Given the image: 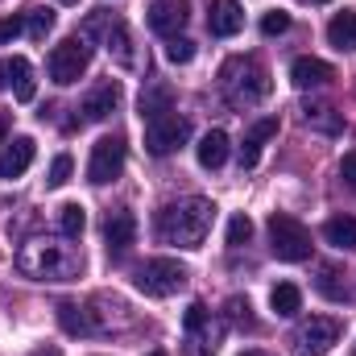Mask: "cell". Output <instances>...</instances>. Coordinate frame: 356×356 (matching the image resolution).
<instances>
[{
	"mask_svg": "<svg viewBox=\"0 0 356 356\" xmlns=\"http://www.w3.org/2000/svg\"><path fill=\"white\" fill-rule=\"evenodd\" d=\"M216 224V203L203 195H186L178 203H166L158 211V241L178 249H199Z\"/></svg>",
	"mask_w": 356,
	"mask_h": 356,
	"instance_id": "obj_1",
	"label": "cell"
},
{
	"mask_svg": "<svg viewBox=\"0 0 356 356\" xmlns=\"http://www.w3.org/2000/svg\"><path fill=\"white\" fill-rule=\"evenodd\" d=\"M17 269L33 282H71V277H79L83 257L54 241H25L17 253Z\"/></svg>",
	"mask_w": 356,
	"mask_h": 356,
	"instance_id": "obj_2",
	"label": "cell"
},
{
	"mask_svg": "<svg viewBox=\"0 0 356 356\" xmlns=\"http://www.w3.org/2000/svg\"><path fill=\"white\" fill-rule=\"evenodd\" d=\"M220 91H224V99L232 108H253L269 95V71L253 54H236L220 71Z\"/></svg>",
	"mask_w": 356,
	"mask_h": 356,
	"instance_id": "obj_3",
	"label": "cell"
},
{
	"mask_svg": "<svg viewBox=\"0 0 356 356\" xmlns=\"http://www.w3.org/2000/svg\"><path fill=\"white\" fill-rule=\"evenodd\" d=\"M186 266L175 261V257H154V261H145V266H137L133 273V286L145 294V298H170L178 294L182 286H186Z\"/></svg>",
	"mask_w": 356,
	"mask_h": 356,
	"instance_id": "obj_4",
	"label": "cell"
},
{
	"mask_svg": "<svg viewBox=\"0 0 356 356\" xmlns=\"http://www.w3.org/2000/svg\"><path fill=\"white\" fill-rule=\"evenodd\" d=\"M269 253L277 261H307L311 257V232L302 220L273 211L269 216Z\"/></svg>",
	"mask_w": 356,
	"mask_h": 356,
	"instance_id": "obj_5",
	"label": "cell"
},
{
	"mask_svg": "<svg viewBox=\"0 0 356 356\" xmlns=\"http://www.w3.org/2000/svg\"><path fill=\"white\" fill-rule=\"evenodd\" d=\"M50 79L58 83V88H71V83H79L83 79V71L91 67V46L88 38H63L54 50H50Z\"/></svg>",
	"mask_w": 356,
	"mask_h": 356,
	"instance_id": "obj_6",
	"label": "cell"
},
{
	"mask_svg": "<svg viewBox=\"0 0 356 356\" xmlns=\"http://www.w3.org/2000/svg\"><path fill=\"white\" fill-rule=\"evenodd\" d=\"M186 137H191V120L178 116V112H166V116H158V120H145V149H149L154 158L175 154Z\"/></svg>",
	"mask_w": 356,
	"mask_h": 356,
	"instance_id": "obj_7",
	"label": "cell"
},
{
	"mask_svg": "<svg viewBox=\"0 0 356 356\" xmlns=\"http://www.w3.org/2000/svg\"><path fill=\"white\" fill-rule=\"evenodd\" d=\"M124 170V137H99L91 145V162H88V182L95 186H108L116 182Z\"/></svg>",
	"mask_w": 356,
	"mask_h": 356,
	"instance_id": "obj_8",
	"label": "cell"
},
{
	"mask_svg": "<svg viewBox=\"0 0 356 356\" xmlns=\"http://www.w3.org/2000/svg\"><path fill=\"white\" fill-rule=\"evenodd\" d=\"M336 340H340V323L327 319V315H311L294 332V353L298 356H327Z\"/></svg>",
	"mask_w": 356,
	"mask_h": 356,
	"instance_id": "obj_9",
	"label": "cell"
},
{
	"mask_svg": "<svg viewBox=\"0 0 356 356\" xmlns=\"http://www.w3.org/2000/svg\"><path fill=\"white\" fill-rule=\"evenodd\" d=\"M145 21H149L154 33H162V38H178L182 25L191 21V0H154L149 13H145Z\"/></svg>",
	"mask_w": 356,
	"mask_h": 356,
	"instance_id": "obj_10",
	"label": "cell"
},
{
	"mask_svg": "<svg viewBox=\"0 0 356 356\" xmlns=\"http://www.w3.org/2000/svg\"><path fill=\"white\" fill-rule=\"evenodd\" d=\"M104 241H108V253H124L133 241H137V216L129 207H116L104 216Z\"/></svg>",
	"mask_w": 356,
	"mask_h": 356,
	"instance_id": "obj_11",
	"label": "cell"
},
{
	"mask_svg": "<svg viewBox=\"0 0 356 356\" xmlns=\"http://www.w3.org/2000/svg\"><path fill=\"white\" fill-rule=\"evenodd\" d=\"M245 29V8L236 0H211L207 4V33L211 38H232Z\"/></svg>",
	"mask_w": 356,
	"mask_h": 356,
	"instance_id": "obj_12",
	"label": "cell"
},
{
	"mask_svg": "<svg viewBox=\"0 0 356 356\" xmlns=\"http://www.w3.org/2000/svg\"><path fill=\"white\" fill-rule=\"evenodd\" d=\"M33 154H38L33 137H13V141L0 149V178H21L33 166Z\"/></svg>",
	"mask_w": 356,
	"mask_h": 356,
	"instance_id": "obj_13",
	"label": "cell"
},
{
	"mask_svg": "<svg viewBox=\"0 0 356 356\" xmlns=\"http://www.w3.org/2000/svg\"><path fill=\"white\" fill-rule=\"evenodd\" d=\"M327 79H336V71L323 63V58H311V54H302V58H294L290 63V83L294 88H323Z\"/></svg>",
	"mask_w": 356,
	"mask_h": 356,
	"instance_id": "obj_14",
	"label": "cell"
},
{
	"mask_svg": "<svg viewBox=\"0 0 356 356\" xmlns=\"http://www.w3.org/2000/svg\"><path fill=\"white\" fill-rule=\"evenodd\" d=\"M186 336L195 344V356H207L216 348V340H211V311L203 302H191L186 307Z\"/></svg>",
	"mask_w": 356,
	"mask_h": 356,
	"instance_id": "obj_15",
	"label": "cell"
},
{
	"mask_svg": "<svg viewBox=\"0 0 356 356\" xmlns=\"http://www.w3.org/2000/svg\"><path fill=\"white\" fill-rule=\"evenodd\" d=\"M120 104V83L116 79H108V83H99V88L88 91V99H83V120H108L112 116V108Z\"/></svg>",
	"mask_w": 356,
	"mask_h": 356,
	"instance_id": "obj_16",
	"label": "cell"
},
{
	"mask_svg": "<svg viewBox=\"0 0 356 356\" xmlns=\"http://www.w3.org/2000/svg\"><path fill=\"white\" fill-rule=\"evenodd\" d=\"M195 158H199V166H203V170H220V166L228 162V133H224V129L203 133V141H199Z\"/></svg>",
	"mask_w": 356,
	"mask_h": 356,
	"instance_id": "obj_17",
	"label": "cell"
},
{
	"mask_svg": "<svg viewBox=\"0 0 356 356\" xmlns=\"http://www.w3.org/2000/svg\"><path fill=\"white\" fill-rule=\"evenodd\" d=\"M4 71H8V88L21 104H29L38 95V79H33V67L29 58H4Z\"/></svg>",
	"mask_w": 356,
	"mask_h": 356,
	"instance_id": "obj_18",
	"label": "cell"
},
{
	"mask_svg": "<svg viewBox=\"0 0 356 356\" xmlns=\"http://www.w3.org/2000/svg\"><path fill=\"white\" fill-rule=\"evenodd\" d=\"M170 104H175V91L166 88V83H145L141 99H137V112H141V120H158V116L175 112Z\"/></svg>",
	"mask_w": 356,
	"mask_h": 356,
	"instance_id": "obj_19",
	"label": "cell"
},
{
	"mask_svg": "<svg viewBox=\"0 0 356 356\" xmlns=\"http://www.w3.org/2000/svg\"><path fill=\"white\" fill-rule=\"evenodd\" d=\"M269 137H277V116L257 120V124L245 133V145H241V166H257V158H261V145H266Z\"/></svg>",
	"mask_w": 356,
	"mask_h": 356,
	"instance_id": "obj_20",
	"label": "cell"
},
{
	"mask_svg": "<svg viewBox=\"0 0 356 356\" xmlns=\"http://www.w3.org/2000/svg\"><path fill=\"white\" fill-rule=\"evenodd\" d=\"M327 42H332L340 54H348L356 46V13L353 8H344V13H336V17L327 21Z\"/></svg>",
	"mask_w": 356,
	"mask_h": 356,
	"instance_id": "obj_21",
	"label": "cell"
},
{
	"mask_svg": "<svg viewBox=\"0 0 356 356\" xmlns=\"http://www.w3.org/2000/svg\"><path fill=\"white\" fill-rule=\"evenodd\" d=\"M323 241H327L332 249L356 253V216H332V220L323 224Z\"/></svg>",
	"mask_w": 356,
	"mask_h": 356,
	"instance_id": "obj_22",
	"label": "cell"
},
{
	"mask_svg": "<svg viewBox=\"0 0 356 356\" xmlns=\"http://www.w3.org/2000/svg\"><path fill=\"white\" fill-rule=\"evenodd\" d=\"M302 120H307L311 129L327 133V137H336V133L344 129V116H340L332 104H307V108H302Z\"/></svg>",
	"mask_w": 356,
	"mask_h": 356,
	"instance_id": "obj_23",
	"label": "cell"
},
{
	"mask_svg": "<svg viewBox=\"0 0 356 356\" xmlns=\"http://www.w3.org/2000/svg\"><path fill=\"white\" fill-rule=\"evenodd\" d=\"M269 307H273L277 315H286V319H290V315H298V311H302V290H298L294 282H277V286L269 290Z\"/></svg>",
	"mask_w": 356,
	"mask_h": 356,
	"instance_id": "obj_24",
	"label": "cell"
},
{
	"mask_svg": "<svg viewBox=\"0 0 356 356\" xmlns=\"http://www.w3.org/2000/svg\"><path fill=\"white\" fill-rule=\"evenodd\" d=\"M58 323L67 336H91L95 332V323L88 319V311L79 302H58Z\"/></svg>",
	"mask_w": 356,
	"mask_h": 356,
	"instance_id": "obj_25",
	"label": "cell"
},
{
	"mask_svg": "<svg viewBox=\"0 0 356 356\" xmlns=\"http://www.w3.org/2000/svg\"><path fill=\"white\" fill-rule=\"evenodd\" d=\"M21 21H25V33H29L33 42H42V38L54 29V13H50V8H42V4H29V8L21 13Z\"/></svg>",
	"mask_w": 356,
	"mask_h": 356,
	"instance_id": "obj_26",
	"label": "cell"
},
{
	"mask_svg": "<svg viewBox=\"0 0 356 356\" xmlns=\"http://www.w3.org/2000/svg\"><path fill=\"white\" fill-rule=\"evenodd\" d=\"M104 42H108V54H116L120 67H133V63H137L133 50H129V29H124V21H112V29L104 33Z\"/></svg>",
	"mask_w": 356,
	"mask_h": 356,
	"instance_id": "obj_27",
	"label": "cell"
},
{
	"mask_svg": "<svg viewBox=\"0 0 356 356\" xmlns=\"http://www.w3.org/2000/svg\"><path fill=\"white\" fill-rule=\"evenodd\" d=\"M83 228H88V211L79 203H63L58 207V232L67 241H75V236H83Z\"/></svg>",
	"mask_w": 356,
	"mask_h": 356,
	"instance_id": "obj_28",
	"label": "cell"
},
{
	"mask_svg": "<svg viewBox=\"0 0 356 356\" xmlns=\"http://www.w3.org/2000/svg\"><path fill=\"white\" fill-rule=\"evenodd\" d=\"M249 311H253V307H249V298H241V294H232V298L224 302L228 323H232V327H249V332H253L257 323H253V315H249Z\"/></svg>",
	"mask_w": 356,
	"mask_h": 356,
	"instance_id": "obj_29",
	"label": "cell"
},
{
	"mask_svg": "<svg viewBox=\"0 0 356 356\" xmlns=\"http://www.w3.org/2000/svg\"><path fill=\"white\" fill-rule=\"evenodd\" d=\"M71 170H75V162H71V154H58V158L50 162V175H46V186H50V191H58V186H67V182H71Z\"/></svg>",
	"mask_w": 356,
	"mask_h": 356,
	"instance_id": "obj_30",
	"label": "cell"
},
{
	"mask_svg": "<svg viewBox=\"0 0 356 356\" xmlns=\"http://www.w3.org/2000/svg\"><path fill=\"white\" fill-rule=\"evenodd\" d=\"M249 236H253V220L241 211V216H232L228 220V245L232 249H241V245H249Z\"/></svg>",
	"mask_w": 356,
	"mask_h": 356,
	"instance_id": "obj_31",
	"label": "cell"
},
{
	"mask_svg": "<svg viewBox=\"0 0 356 356\" xmlns=\"http://www.w3.org/2000/svg\"><path fill=\"white\" fill-rule=\"evenodd\" d=\"M166 58H170L175 67H186V63L195 58V42H191V38H166Z\"/></svg>",
	"mask_w": 356,
	"mask_h": 356,
	"instance_id": "obj_32",
	"label": "cell"
},
{
	"mask_svg": "<svg viewBox=\"0 0 356 356\" xmlns=\"http://www.w3.org/2000/svg\"><path fill=\"white\" fill-rule=\"evenodd\" d=\"M286 29H290V13L269 8L266 17H261V33H266V38H277V33H286Z\"/></svg>",
	"mask_w": 356,
	"mask_h": 356,
	"instance_id": "obj_33",
	"label": "cell"
},
{
	"mask_svg": "<svg viewBox=\"0 0 356 356\" xmlns=\"http://www.w3.org/2000/svg\"><path fill=\"white\" fill-rule=\"evenodd\" d=\"M336 277H340V273H336L332 266H323V269H319V290H323L327 298H344V286H340Z\"/></svg>",
	"mask_w": 356,
	"mask_h": 356,
	"instance_id": "obj_34",
	"label": "cell"
},
{
	"mask_svg": "<svg viewBox=\"0 0 356 356\" xmlns=\"http://www.w3.org/2000/svg\"><path fill=\"white\" fill-rule=\"evenodd\" d=\"M21 29H25V21H21V17H0V46H8Z\"/></svg>",
	"mask_w": 356,
	"mask_h": 356,
	"instance_id": "obj_35",
	"label": "cell"
},
{
	"mask_svg": "<svg viewBox=\"0 0 356 356\" xmlns=\"http://www.w3.org/2000/svg\"><path fill=\"white\" fill-rule=\"evenodd\" d=\"M340 178H344V186H353L356 191V149L353 154H344V162H340Z\"/></svg>",
	"mask_w": 356,
	"mask_h": 356,
	"instance_id": "obj_36",
	"label": "cell"
},
{
	"mask_svg": "<svg viewBox=\"0 0 356 356\" xmlns=\"http://www.w3.org/2000/svg\"><path fill=\"white\" fill-rule=\"evenodd\" d=\"M4 133H8V116H0V145H4Z\"/></svg>",
	"mask_w": 356,
	"mask_h": 356,
	"instance_id": "obj_37",
	"label": "cell"
},
{
	"mask_svg": "<svg viewBox=\"0 0 356 356\" xmlns=\"http://www.w3.org/2000/svg\"><path fill=\"white\" fill-rule=\"evenodd\" d=\"M33 356H58V348H42V353H33Z\"/></svg>",
	"mask_w": 356,
	"mask_h": 356,
	"instance_id": "obj_38",
	"label": "cell"
},
{
	"mask_svg": "<svg viewBox=\"0 0 356 356\" xmlns=\"http://www.w3.org/2000/svg\"><path fill=\"white\" fill-rule=\"evenodd\" d=\"M4 83H8V71H4V63H0V88H4Z\"/></svg>",
	"mask_w": 356,
	"mask_h": 356,
	"instance_id": "obj_39",
	"label": "cell"
},
{
	"mask_svg": "<svg viewBox=\"0 0 356 356\" xmlns=\"http://www.w3.org/2000/svg\"><path fill=\"white\" fill-rule=\"evenodd\" d=\"M302 4H327V0H302Z\"/></svg>",
	"mask_w": 356,
	"mask_h": 356,
	"instance_id": "obj_40",
	"label": "cell"
},
{
	"mask_svg": "<svg viewBox=\"0 0 356 356\" xmlns=\"http://www.w3.org/2000/svg\"><path fill=\"white\" fill-rule=\"evenodd\" d=\"M245 356H269V353H245Z\"/></svg>",
	"mask_w": 356,
	"mask_h": 356,
	"instance_id": "obj_41",
	"label": "cell"
},
{
	"mask_svg": "<svg viewBox=\"0 0 356 356\" xmlns=\"http://www.w3.org/2000/svg\"><path fill=\"white\" fill-rule=\"evenodd\" d=\"M58 4H75V0H58Z\"/></svg>",
	"mask_w": 356,
	"mask_h": 356,
	"instance_id": "obj_42",
	"label": "cell"
},
{
	"mask_svg": "<svg viewBox=\"0 0 356 356\" xmlns=\"http://www.w3.org/2000/svg\"><path fill=\"white\" fill-rule=\"evenodd\" d=\"M149 356H166V353H149Z\"/></svg>",
	"mask_w": 356,
	"mask_h": 356,
	"instance_id": "obj_43",
	"label": "cell"
}]
</instances>
